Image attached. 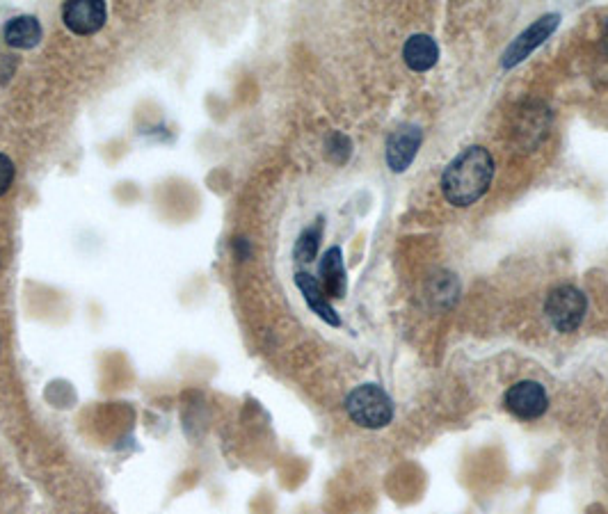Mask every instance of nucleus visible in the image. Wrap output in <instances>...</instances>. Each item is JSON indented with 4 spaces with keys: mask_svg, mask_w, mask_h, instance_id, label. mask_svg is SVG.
<instances>
[{
    "mask_svg": "<svg viewBox=\"0 0 608 514\" xmlns=\"http://www.w3.org/2000/svg\"><path fill=\"white\" fill-rule=\"evenodd\" d=\"M494 179V158L483 147H469L455 156L442 176L444 197L458 208H467L485 195Z\"/></svg>",
    "mask_w": 608,
    "mask_h": 514,
    "instance_id": "obj_1",
    "label": "nucleus"
},
{
    "mask_svg": "<svg viewBox=\"0 0 608 514\" xmlns=\"http://www.w3.org/2000/svg\"><path fill=\"white\" fill-rule=\"evenodd\" d=\"M348 416L362 428L378 430L394 419V403L378 384H362L346 398Z\"/></svg>",
    "mask_w": 608,
    "mask_h": 514,
    "instance_id": "obj_2",
    "label": "nucleus"
},
{
    "mask_svg": "<svg viewBox=\"0 0 608 514\" xmlns=\"http://www.w3.org/2000/svg\"><path fill=\"white\" fill-rule=\"evenodd\" d=\"M588 300L579 288L574 286H558L549 293L547 304H544V311L551 320L558 332H576L579 325L583 323V316H586Z\"/></svg>",
    "mask_w": 608,
    "mask_h": 514,
    "instance_id": "obj_3",
    "label": "nucleus"
},
{
    "mask_svg": "<svg viewBox=\"0 0 608 514\" xmlns=\"http://www.w3.org/2000/svg\"><path fill=\"white\" fill-rule=\"evenodd\" d=\"M503 403H506L508 412L512 416H517V419H522V421H533V419H540V416L547 412L549 398H547V391H544L542 384L524 380V382L512 384V387L506 391Z\"/></svg>",
    "mask_w": 608,
    "mask_h": 514,
    "instance_id": "obj_4",
    "label": "nucleus"
},
{
    "mask_svg": "<svg viewBox=\"0 0 608 514\" xmlns=\"http://www.w3.org/2000/svg\"><path fill=\"white\" fill-rule=\"evenodd\" d=\"M558 21H560L558 14H547V16H542L540 21H535L533 26H528L522 35H517L515 42H512L506 48V53H503V67L512 69L515 64L524 62L528 55L535 51V48L547 42L551 32L558 28Z\"/></svg>",
    "mask_w": 608,
    "mask_h": 514,
    "instance_id": "obj_5",
    "label": "nucleus"
},
{
    "mask_svg": "<svg viewBox=\"0 0 608 514\" xmlns=\"http://www.w3.org/2000/svg\"><path fill=\"white\" fill-rule=\"evenodd\" d=\"M108 19V7L101 0H71L62 7V21L76 35H94Z\"/></svg>",
    "mask_w": 608,
    "mask_h": 514,
    "instance_id": "obj_6",
    "label": "nucleus"
},
{
    "mask_svg": "<svg viewBox=\"0 0 608 514\" xmlns=\"http://www.w3.org/2000/svg\"><path fill=\"white\" fill-rule=\"evenodd\" d=\"M423 131L419 126H400L387 142V163L394 172H405L419 154Z\"/></svg>",
    "mask_w": 608,
    "mask_h": 514,
    "instance_id": "obj_7",
    "label": "nucleus"
},
{
    "mask_svg": "<svg viewBox=\"0 0 608 514\" xmlns=\"http://www.w3.org/2000/svg\"><path fill=\"white\" fill-rule=\"evenodd\" d=\"M295 284H298L300 293L304 295V302L309 304V309L314 311L320 320H325V323L332 327L341 325V318L336 316L332 304L327 302V295L316 277H311L309 272H298V275H295Z\"/></svg>",
    "mask_w": 608,
    "mask_h": 514,
    "instance_id": "obj_8",
    "label": "nucleus"
},
{
    "mask_svg": "<svg viewBox=\"0 0 608 514\" xmlns=\"http://www.w3.org/2000/svg\"><path fill=\"white\" fill-rule=\"evenodd\" d=\"M42 23L37 21V16H14V19L7 21V26L3 30L5 42L12 48H21V51H30L39 42H42Z\"/></svg>",
    "mask_w": 608,
    "mask_h": 514,
    "instance_id": "obj_9",
    "label": "nucleus"
},
{
    "mask_svg": "<svg viewBox=\"0 0 608 514\" xmlns=\"http://www.w3.org/2000/svg\"><path fill=\"white\" fill-rule=\"evenodd\" d=\"M403 58L412 71H428L437 64L439 46L435 39L428 35H414L407 39V44L403 48Z\"/></svg>",
    "mask_w": 608,
    "mask_h": 514,
    "instance_id": "obj_10",
    "label": "nucleus"
},
{
    "mask_svg": "<svg viewBox=\"0 0 608 514\" xmlns=\"http://www.w3.org/2000/svg\"><path fill=\"white\" fill-rule=\"evenodd\" d=\"M320 279H323V291L330 297L346 295V268H343V256L339 247L327 250L323 261H320Z\"/></svg>",
    "mask_w": 608,
    "mask_h": 514,
    "instance_id": "obj_11",
    "label": "nucleus"
},
{
    "mask_svg": "<svg viewBox=\"0 0 608 514\" xmlns=\"http://www.w3.org/2000/svg\"><path fill=\"white\" fill-rule=\"evenodd\" d=\"M320 236H323V220H318L314 227L302 231L298 243H295V259H298L300 263L314 261L316 254H318Z\"/></svg>",
    "mask_w": 608,
    "mask_h": 514,
    "instance_id": "obj_12",
    "label": "nucleus"
},
{
    "mask_svg": "<svg viewBox=\"0 0 608 514\" xmlns=\"http://www.w3.org/2000/svg\"><path fill=\"white\" fill-rule=\"evenodd\" d=\"M325 149H327V156H330V160H334L336 165H343L352 154V142L343 133H332L325 142Z\"/></svg>",
    "mask_w": 608,
    "mask_h": 514,
    "instance_id": "obj_13",
    "label": "nucleus"
},
{
    "mask_svg": "<svg viewBox=\"0 0 608 514\" xmlns=\"http://www.w3.org/2000/svg\"><path fill=\"white\" fill-rule=\"evenodd\" d=\"M14 181V163L5 154H0V197L10 190Z\"/></svg>",
    "mask_w": 608,
    "mask_h": 514,
    "instance_id": "obj_14",
    "label": "nucleus"
},
{
    "mask_svg": "<svg viewBox=\"0 0 608 514\" xmlns=\"http://www.w3.org/2000/svg\"><path fill=\"white\" fill-rule=\"evenodd\" d=\"M234 250H236L240 259H247V256H250V243H247L245 238H238L234 243Z\"/></svg>",
    "mask_w": 608,
    "mask_h": 514,
    "instance_id": "obj_15",
    "label": "nucleus"
},
{
    "mask_svg": "<svg viewBox=\"0 0 608 514\" xmlns=\"http://www.w3.org/2000/svg\"><path fill=\"white\" fill-rule=\"evenodd\" d=\"M604 51L608 53V23H606V28H604Z\"/></svg>",
    "mask_w": 608,
    "mask_h": 514,
    "instance_id": "obj_16",
    "label": "nucleus"
}]
</instances>
